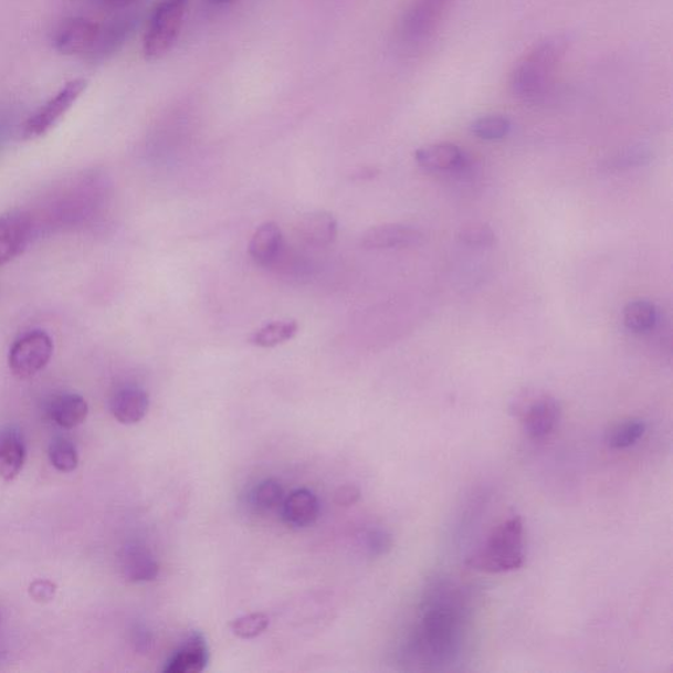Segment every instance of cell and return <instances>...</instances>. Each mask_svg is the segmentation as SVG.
<instances>
[{
  "label": "cell",
  "mask_w": 673,
  "mask_h": 673,
  "mask_svg": "<svg viewBox=\"0 0 673 673\" xmlns=\"http://www.w3.org/2000/svg\"><path fill=\"white\" fill-rule=\"evenodd\" d=\"M135 644L137 651L148 652L155 646V638H153L150 630L147 628L140 627L137 628L135 634Z\"/></svg>",
  "instance_id": "33"
},
{
  "label": "cell",
  "mask_w": 673,
  "mask_h": 673,
  "mask_svg": "<svg viewBox=\"0 0 673 673\" xmlns=\"http://www.w3.org/2000/svg\"><path fill=\"white\" fill-rule=\"evenodd\" d=\"M455 0H412L400 20L402 43L419 48L433 39Z\"/></svg>",
  "instance_id": "5"
},
{
  "label": "cell",
  "mask_w": 673,
  "mask_h": 673,
  "mask_svg": "<svg viewBox=\"0 0 673 673\" xmlns=\"http://www.w3.org/2000/svg\"><path fill=\"white\" fill-rule=\"evenodd\" d=\"M150 406L149 395L137 386H124L109 402L111 413L123 425H135L145 419Z\"/></svg>",
  "instance_id": "16"
},
{
  "label": "cell",
  "mask_w": 673,
  "mask_h": 673,
  "mask_svg": "<svg viewBox=\"0 0 673 673\" xmlns=\"http://www.w3.org/2000/svg\"><path fill=\"white\" fill-rule=\"evenodd\" d=\"M101 24L86 18H71L54 33L55 51L64 55L88 54L98 38Z\"/></svg>",
  "instance_id": "9"
},
{
  "label": "cell",
  "mask_w": 673,
  "mask_h": 673,
  "mask_svg": "<svg viewBox=\"0 0 673 673\" xmlns=\"http://www.w3.org/2000/svg\"><path fill=\"white\" fill-rule=\"evenodd\" d=\"M32 235L30 213L18 211L0 217V266L23 252Z\"/></svg>",
  "instance_id": "11"
},
{
  "label": "cell",
  "mask_w": 673,
  "mask_h": 673,
  "mask_svg": "<svg viewBox=\"0 0 673 673\" xmlns=\"http://www.w3.org/2000/svg\"><path fill=\"white\" fill-rule=\"evenodd\" d=\"M25 462V445L19 429L7 427L0 430V479L12 482L22 473Z\"/></svg>",
  "instance_id": "20"
},
{
  "label": "cell",
  "mask_w": 673,
  "mask_h": 673,
  "mask_svg": "<svg viewBox=\"0 0 673 673\" xmlns=\"http://www.w3.org/2000/svg\"><path fill=\"white\" fill-rule=\"evenodd\" d=\"M50 460L55 470L61 473H73L78 467V453L74 443L65 437H57L51 443L50 448Z\"/></svg>",
  "instance_id": "27"
},
{
  "label": "cell",
  "mask_w": 673,
  "mask_h": 673,
  "mask_svg": "<svg viewBox=\"0 0 673 673\" xmlns=\"http://www.w3.org/2000/svg\"><path fill=\"white\" fill-rule=\"evenodd\" d=\"M318 515L320 503L314 492L307 488L291 492L282 504L283 522L294 529H305L314 525Z\"/></svg>",
  "instance_id": "17"
},
{
  "label": "cell",
  "mask_w": 673,
  "mask_h": 673,
  "mask_svg": "<svg viewBox=\"0 0 673 673\" xmlns=\"http://www.w3.org/2000/svg\"><path fill=\"white\" fill-rule=\"evenodd\" d=\"M55 592H57V587L50 580H36L30 587L31 598L38 602L52 601Z\"/></svg>",
  "instance_id": "32"
},
{
  "label": "cell",
  "mask_w": 673,
  "mask_h": 673,
  "mask_svg": "<svg viewBox=\"0 0 673 673\" xmlns=\"http://www.w3.org/2000/svg\"><path fill=\"white\" fill-rule=\"evenodd\" d=\"M365 545L372 557H383L392 550L393 539L391 534L383 529H371L366 533Z\"/></svg>",
  "instance_id": "30"
},
{
  "label": "cell",
  "mask_w": 673,
  "mask_h": 673,
  "mask_svg": "<svg viewBox=\"0 0 673 673\" xmlns=\"http://www.w3.org/2000/svg\"><path fill=\"white\" fill-rule=\"evenodd\" d=\"M566 53V41L547 39L534 46L513 69L509 87L517 99L537 102L549 93Z\"/></svg>",
  "instance_id": "2"
},
{
  "label": "cell",
  "mask_w": 673,
  "mask_h": 673,
  "mask_svg": "<svg viewBox=\"0 0 673 673\" xmlns=\"http://www.w3.org/2000/svg\"><path fill=\"white\" fill-rule=\"evenodd\" d=\"M189 4L190 0H161L157 4L144 36L145 59L156 61L171 51L182 30Z\"/></svg>",
  "instance_id": "4"
},
{
  "label": "cell",
  "mask_w": 673,
  "mask_h": 673,
  "mask_svg": "<svg viewBox=\"0 0 673 673\" xmlns=\"http://www.w3.org/2000/svg\"><path fill=\"white\" fill-rule=\"evenodd\" d=\"M301 239L312 248H328L338 235V221L328 211L305 213L297 225Z\"/></svg>",
  "instance_id": "18"
},
{
  "label": "cell",
  "mask_w": 673,
  "mask_h": 673,
  "mask_svg": "<svg viewBox=\"0 0 673 673\" xmlns=\"http://www.w3.org/2000/svg\"><path fill=\"white\" fill-rule=\"evenodd\" d=\"M137 19L132 15H122L101 25L93 50L88 52V60L103 62L113 57L127 43L134 33Z\"/></svg>",
  "instance_id": "12"
},
{
  "label": "cell",
  "mask_w": 673,
  "mask_h": 673,
  "mask_svg": "<svg viewBox=\"0 0 673 673\" xmlns=\"http://www.w3.org/2000/svg\"><path fill=\"white\" fill-rule=\"evenodd\" d=\"M524 524L522 517L513 516L492 530L481 549L467 560L473 570L487 574H504L524 566Z\"/></svg>",
  "instance_id": "3"
},
{
  "label": "cell",
  "mask_w": 673,
  "mask_h": 673,
  "mask_svg": "<svg viewBox=\"0 0 673 673\" xmlns=\"http://www.w3.org/2000/svg\"><path fill=\"white\" fill-rule=\"evenodd\" d=\"M53 341L43 330H33L20 337L9 354V367L13 377L30 379L43 371L53 356Z\"/></svg>",
  "instance_id": "7"
},
{
  "label": "cell",
  "mask_w": 673,
  "mask_h": 673,
  "mask_svg": "<svg viewBox=\"0 0 673 673\" xmlns=\"http://www.w3.org/2000/svg\"><path fill=\"white\" fill-rule=\"evenodd\" d=\"M283 488L275 479H266L250 492V504L259 512H270L282 503Z\"/></svg>",
  "instance_id": "25"
},
{
  "label": "cell",
  "mask_w": 673,
  "mask_h": 673,
  "mask_svg": "<svg viewBox=\"0 0 673 673\" xmlns=\"http://www.w3.org/2000/svg\"><path fill=\"white\" fill-rule=\"evenodd\" d=\"M512 407L516 409L519 419H522L525 433L532 440L546 439L559 424L560 406L549 395L525 390L517 395Z\"/></svg>",
  "instance_id": "6"
},
{
  "label": "cell",
  "mask_w": 673,
  "mask_h": 673,
  "mask_svg": "<svg viewBox=\"0 0 673 673\" xmlns=\"http://www.w3.org/2000/svg\"><path fill=\"white\" fill-rule=\"evenodd\" d=\"M456 240L464 246L488 249L496 244V233L488 224L471 223L456 232Z\"/></svg>",
  "instance_id": "28"
},
{
  "label": "cell",
  "mask_w": 673,
  "mask_h": 673,
  "mask_svg": "<svg viewBox=\"0 0 673 673\" xmlns=\"http://www.w3.org/2000/svg\"><path fill=\"white\" fill-rule=\"evenodd\" d=\"M87 401L76 393L60 395L50 406V416L54 424L64 429L80 427L87 419Z\"/></svg>",
  "instance_id": "21"
},
{
  "label": "cell",
  "mask_w": 673,
  "mask_h": 673,
  "mask_svg": "<svg viewBox=\"0 0 673 673\" xmlns=\"http://www.w3.org/2000/svg\"><path fill=\"white\" fill-rule=\"evenodd\" d=\"M120 568L125 579L130 582L155 581L159 565L153 554L141 544H129L120 554Z\"/></svg>",
  "instance_id": "19"
},
{
  "label": "cell",
  "mask_w": 673,
  "mask_h": 673,
  "mask_svg": "<svg viewBox=\"0 0 673 673\" xmlns=\"http://www.w3.org/2000/svg\"><path fill=\"white\" fill-rule=\"evenodd\" d=\"M299 332V324L295 320L273 322L253 333L249 343L256 348H275L291 341Z\"/></svg>",
  "instance_id": "22"
},
{
  "label": "cell",
  "mask_w": 673,
  "mask_h": 673,
  "mask_svg": "<svg viewBox=\"0 0 673 673\" xmlns=\"http://www.w3.org/2000/svg\"><path fill=\"white\" fill-rule=\"evenodd\" d=\"M87 87V81L73 80L67 82L51 101H48L36 114H33L27 120L23 127V137L25 140H34V138L43 137L60 123L69 109H71L76 101L81 98L83 92Z\"/></svg>",
  "instance_id": "8"
},
{
  "label": "cell",
  "mask_w": 673,
  "mask_h": 673,
  "mask_svg": "<svg viewBox=\"0 0 673 673\" xmlns=\"http://www.w3.org/2000/svg\"><path fill=\"white\" fill-rule=\"evenodd\" d=\"M425 234L421 229L408 224L375 225L362 234L360 245L366 250H393L419 246Z\"/></svg>",
  "instance_id": "10"
},
{
  "label": "cell",
  "mask_w": 673,
  "mask_h": 673,
  "mask_svg": "<svg viewBox=\"0 0 673 673\" xmlns=\"http://www.w3.org/2000/svg\"><path fill=\"white\" fill-rule=\"evenodd\" d=\"M235 2V0H207L208 4L214 6V7H224L228 4H231Z\"/></svg>",
  "instance_id": "35"
},
{
  "label": "cell",
  "mask_w": 673,
  "mask_h": 673,
  "mask_svg": "<svg viewBox=\"0 0 673 673\" xmlns=\"http://www.w3.org/2000/svg\"><path fill=\"white\" fill-rule=\"evenodd\" d=\"M270 624L269 616L265 613H252L239 617L232 624V633L241 640H254L265 633Z\"/></svg>",
  "instance_id": "29"
},
{
  "label": "cell",
  "mask_w": 673,
  "mask_h": 673,
  "mask_svg": "<svg viewBox=\"0 0 673 673\" xmlns=\"http://www.w3.org/2000/svg\"><path fill=\"white\" fill-rule=\"evenodd\" d=\"M249 254L262 267H273L284 254L283 233L274 221L261 224L255 229L249 242Z\"/></svg>",
  "instance_id": "14"
},
{
  "label": "cell",
  "mask_w": 673,
  "mask_h": 673,
  "mask_svg": "<svg viewBox=\"0 0 673 673\" xmlns=\"http://www.w3.org/2000/svg\"><path fill=\"white\" fill-rule=\"evenodd\" d=\"M210 663V648L203 633L192 631L166 663L165 673H200Z\"/></svg>",
  "instance_id": "13"
},
{
  "label": "cell",
  "mask_w": 673,
  "mask_h": 673,
  "mask_svg": "<svg viewBox=\"0 0 673 673\" xmlns=\"http://www.w3.org/2000/svg\"><path fill=\"white\" fill-rule=\"evenodd\" d=\"M427 601L416 635V648L427 663H448L460 651L464 628V610L455 596L441 588Z\"/></svg>",
  "instance_id": "1"
},
{
  "label": "cell",
  "mask_w": 673,
  "mask_h": 673,
  "mask_svg": "<svg viewBox=\"0 0 673 673\" xmlns=\"http://www.w3.org/2000/svg\"><path fill=\"white\" fill-rule=\"evenodd\" d=\"M360 492L356 484H345L338 487L335 492V503L343 508H349V506L356 505L359 502Z\"/></svg>",
  "instance_id": "31"
},
{
  "label": "cell",
  "mask_w": 673,
  "mask_h": 673,
  "mask_svg": "<svg viewBox=\"0 0 673 673\" xmlns=\"http://www.w3.org/2000/svg\"><path fill=\"white\" fill-rule=\"evenodd\" d=\"M416 162L429 172H448L463 169L469 164L464 151L454 144L439 143L416 150Z\"/></svg>",
  "instance_id": "15"
},
{
  "label": "cell",
  "mask_w": 673,
  "mask_h": 673,
  "mask_svg": "<svg viewBox=\"0 0 673 673\" xmlns=\"http://www.w3.org/2000/svg\"><path fill=\"white\" fill-rule=\"evenodd\" d=\"M646 432V424L641 420H629L616 425L608 433V445L621 450L635 445Z\"/></svg>",
  "instance_id": "26"
},
{
  "label": "cell",
  "mask_w": 673,
  "mask_h": 673,
  "mask_svg": "<svg viewBox=\"0 0 673 673\" xmlns=\"http://www.w3.org/2000/svg\"><path fill=\"white\" fill-rule=\"evenodd\" d=\"M102 2L104 6H107L108 9L120 10L134 3L135 0H102Z\"/></svg>",
  "instance_id": "34"
},
{
  "label": "cell",
  "mask_w": 673,
  "mask_h": 673,
  "mask_svg": "<svg viewBox=\"0 0 673 673\" xmlns=\"http://www.w3.org/2000/svg\"><path fill=\"white\" fill-rule=\"evenodd\" d=\"M658 322L655 304L649 301H635L623 308V324L634 333H646L654 329Z\"/></svg>",
  "instance_id": "23"
},
{
  "label": "cell",
  "mask_w": 673,
  "mask_h": 673,
  "mask_svg": "<svg viewBox=\"0 0 673 673\" xmlns=\"http://www.w3.org/2000/svg\"><path fill=\"white\" fill-rule=\"evenodd\" d=\"M512 123L503 115H485L477 117L470 125L471 134L485 141L503 140L509 135Z\"/></svg>",
  "instance_id": "24"
}]
</instances>
